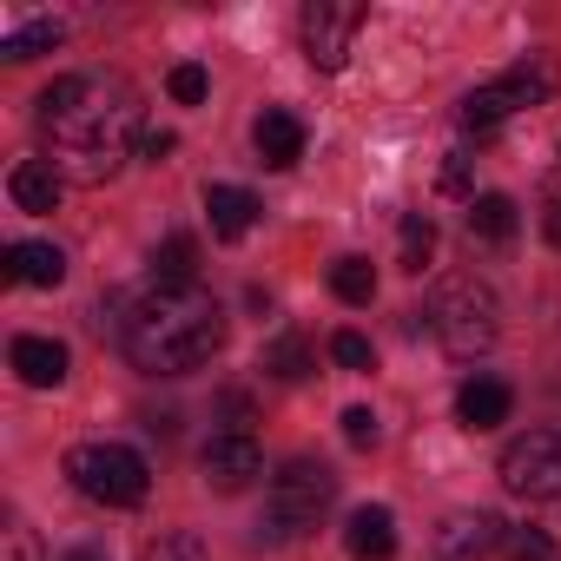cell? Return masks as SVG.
Segmentation results:
<instances>
[{"instance_id":"cell-7","label":"cell","mask_w":561,"mask_h":561,"mask_svg":"<svg viewBox=\"0 0 561 561\" xmlns=\"http://www.w3.org/2000/svg\"><path fill=\"white\" fill-rule=\"evenodd\" d=\"M364 21H370L364 0H311L305 8V54H311V67L337 73L351 60V47H357Z\"/></svg>"},{"instance_id":"cell-27","label":"cell","mask_w":561,"mask_h":561,"mask_svg":"<svg viewBox=\"0 0 561 561\" xmlns=\"http://www.w3.org/2000/svg\"><path fill=\"white\" fill-rule=\"evenodd\" d=\"M165 93H172L179 106H198V100L211 93V80H205V67H198V60H179V67L165 73Z\"/></svg>"},{"instance_id":"cell-32","label":"cell","mask_w":561,"mask_h":561,"mask_svg":"<svg viewBox=\"0 0 561 561\" xmlns=\"http://www.w3.org/2000/svg\"><path fill=\"white\" fill-rule=\"evenodd\" d=\"M172 146H179L172 133H146V139H139V159H152V165H159V159H165Z\"/></svg>"},{"instance_id":"cell-9","label":"cell","mask_w":561,"mask_h":561,"mask_svg":"<svg viewBox=\"0 0 561 561\" xmlns=\"http://www.w3.org/2000/svg\"><path fill=\"white\" fill-rule=\"evenodd\" d=\"M502 541H508V528H502L489 508H456V515L436 528V561H489Z\"/></svg>"},{"instance_id":"cell-24","label":"cell","mask_w":561,"mask_h":561,"mask_svg":"<svg viewBox=\"0 0 561 561\" xmlns=\"http://www.w3.org/2000/svg\"><path fill=\"white\" fill-rule=\"evenodd\" d=\"M436 257V218L430 211H410L403 218V271H423Z\"/></svg>"},{"instance_id":"cell-22","label":"cell","mask_w":561,"mask_h":561,"mask_svg":"<svg viewBox=\"0 0 561 561\" xmlns=\"http://www.w3.org/2000/svg\"><path fill=\"white\" fill-rule=\"evenodd\" d=\"M331 291H337L344 305H370V298H377V264H370V257H337V264H331Z\"/></svg>"},{"instance_id":"cell-26","label":"cell","mask_w":561,"mask_h":561,"mask_svg":"<svg viewBox=\"0 0 561 561\" xmlns=\"http://www.w3.org/2000/svg\"><path fill=\"white\" fill-rule=\"evenodd\" d=\"M508 561H561V548H554V535L548 528H508Z\"/></svg>"},{"instance_id":"cell-20","label":"cell","mask_w":561,"mask_h":561,"mask_svg":"<svg viewBox=\"0 0 561 561\" xmlns=\"http://www.w3.org/2000/svg\"><path fill=\"white\" fill-rule=\"evenodd\" d=\"M508 113H522V106H515V93H508L502 80H489V87H476V93L462 100V126H469V133H495Z\"/></svg>"},{"instance_id":"cell-1","label":"cell","mask_w":561,"mask_h":561,"mask_svg":"<svg viewBox=\"0 0 561 561\" xmlns=\"http://www.w3.org/2000/svg\"><path fill=\"white\" fill-rule=\"evenodd\" d=\"M34 106H41V133L54 139V165L80 185H106L146 139L139 87L126 73H67Z\"/></svg>"},{"instance_id":"cell-30","label":"cell","mask_w":561,"mask_h":561,"mask_svg":"<svg viewBox=\"0 0 561 561\" xmlns=\"http://www.w3.org/2000/svg\"><path fill=\"white\" fill-rule=\"evenodd\" d=\"M377 436H383V430H377V410L351 403V410H344V443H351V449H377Z\"/></svg>"},{"instance_id":"cell-6","label":"cell","mask_w":561,"mask_h":561,"mask_svg":"<svg viewBox=\"0 0 561 561\" xmlns=\"http://www.w3.org/2000/svg\"><path fill=\"white\" fill-rule=\"evenodd\" d=\"M495 476H502V489L522 495V502H548V495H561V436H554V430H528V436H515V443L502 449Z\"/></svg>"},{"instance_id":"cell-8","label":"cell","mask_w":561,"mask_h":561,"mask_svg":"<svg viewBox=\"0 0 561 561\" xmlns=\"http://www.w3.org/2000/svg\"><path fill=\"white\" fill-rule=\"evenodd\" d=\"M198 469H205V489L238 495V489H251V482L264 476V456H257V443H251L244 430H225V436H211V443H205Z\"/></svg>"},{"instance_id":"cell-17","label":"cell","mask_w":561,"mask_h":561,"mask_svg":"<svg viewBox=\"0 0 561 561\" xmlns=\"http://www.w3.org/2000/svg\"><path fill=\"white\" fill-rule=\"evenodd\" d=\"M502 87L515 93V106H541V100H554V87H561V60H554V54H528V60H515V67L502 73Z\"/></svg>"},{"instance_id":"cell-29","label":"cell","mask_w":561,"mask_h":561,"mask_svg":"<svg viewBox=\"0 0 561 561\" xmlns=\"http://www.w3.org/2000/svg\"><path fill=\"white\" fill-rule=\"evenodd\" d=\"M331 357H337L344 370H370V364H377V351H370L364 331H337V337H331Z\"/></svg>"},{"instance_id":"cell-5","label":"cell","mask_w":561,"mask_h":561,"mask_svg":"<svg viewBox=\"0 0 561 561\" xmlns=\"http://www.w3.org/2000/svg\"><path fill=\"white\" fill-rule=\"evenodd\" d=\"M331 495H337V476H331L324 462H311V456L285 462V469L271 476L264 535H271V541H298V535H311V528H318V515L331 508Z\"/></svg>"},{"instance_id":"cell-19","label":"cell","mask_w":561,"mask_h":561,"mask_svg":"<svg viewBox=\"0 0 561 561\" xmlns=\"http://www.w3.org/2000/svg\"><path fill=\"white\" fill-rule=\"evenodd\" d=\"M469 238H482V244H508V238H515V198H502V192L469 198Z\"/></svg>"},{"instance_id":"cell-10","label":"cell","mask_w":561,"mask_h":561,"mask_svg":"<svg viewBox=\"0 0 561 561\" xmlns=\"http://www.w3.org/2000/svg\"><path fill=\"white\" fill-rule=\"evenodd\" d=\"M251 139H257V159H264L271 172H291V165L305 159V119L285 113V106H264L257 126H251Z\"/></svg>"},{"instance_id":"cell-31","label":"cell","mask_w":561,"mask_h":561,"mask_svg":"<svg viewBox=\"0 0 561 561\" xmlns=\"http://www.w3.org/2000/svg\"><path fill=\"white\" fill-rule=\"evenodd\" d=\"M0 541H8V561H41V548H34V528H27V522H8V528H0Z\"/></svg>"},{"instance_id":"cell-15","label":"cell","mask_w":561,"mask_h":561,"mask_svg":"<svg viewBox=\"0 0 561 561\" xmlns=\"http://www.w3.org/2000/svg\"><path fill=\"white\" fill-rule=\"evenodd\" d=\"M344 548L357 554V561H390L397 554V515L390 508H357L351 522H344Z\"/></svg>"},{"instance_id":"cell-11","label":"cell","mask_w":561,"mask_h":561,"mask_svg":"<svg viewBox=\"0 0 561 561\" xmlns=\"http://www.w3.org/2000/svg\"><path fill=\"white\" fill-rule=\"evenodd\" d=\"M67 277V251L47 244V238H21L8 244V285H34V291H54Z\"/></svg>"},{"instance_id":"cell-4","label":"cell","mask_w":561,"mask_h":561,"mask_svg":"<svg viewBox=\"0 0 561 561\" xmlns=\"http://www.w3.org/2000/svg\"><path fill=\"white\" fill-rule=\"evenodd\" d=\"M67 476H73V489H80L87 502H100V508H139L146 489H152L146 456L126 449V443H80V449L67 456Z\"/></svg>"},{"instance_id":"cell-12","label":"cell","mask_w":561,"mask_h":561,"mask_svg":"<svg viewBox=\"0 0 561 561\" xmlns=\"http://www.w3.org/2000/svg\"><path fill=\"white\" fill-rule=\"evenodd\" d=\"M508 410H515V390H508L502 377H469V383L456 390L462 430H495V423H508Z\"/></svg>"},{"instance_id":"cell-34","label":"cell","mask_w":561,"mask_h":561,"mask_svg":"<svg viewBox=\"0 0 561 561\" xmlns=\"http://www.w3.org/2000/svg\"><path fill=\"white\" fill-rule=\"evenodd\" d=\"M60 561H100V554H93V548H73V554H60Z\"/></svg>"},{"instance_id":"cell-28","label":"cell","mask_w":561,"mask_h":561,"mask_svg":"<svg viewBox=\"0 0 561 561\" xmlns=\"http://www.w3.org/2000/svg\"><path fill=\"white\" fill-rule=\"evenodd\" d=\"M436 185H443L449 198H476V159H469V152H449L443 172H436Z\"/></svg>"},{"instance_id":"cell-3","label":"cell","mask_w":561,"mask_h":561,"mask_svg":"<svg viewBox=\"0 0 561 561\" xmlns=\"http://www.w3.org/2000/svg\"><path fill=\"white\" fill-rule=\"evenodd\" d=\"M430 331L449 357H482L502 337V305L482 277H443L430 298Z\"/></svg>"},{"instance_id":"cell-25","label":"cell","mask_w":561,"mask_h":561,"mask_svg":"<svg viewBox=\"0 0 561 561\" xmlns=\"http://www.w3.org/2000/svg\"><path fill=\"white\" fill-rule=\"evenodd\" d=\"M139 561H211V554H205V541H198L192 528H165V535H152V541H146V554H139Z\"/></svg>"},{"instance_id":"cell-23","label":"cell","mask_w":561,"mask_h":561,"mask_svg":"<svg viewBox=\"0 0 561 561\" xmlns=\"http://www.w3.org/2000/svg\"><path fill=\"white\" fill-rule=\"evenodd\" d=\"M264 370H271L277 383H305V377H311V344H305L298 331H285V337L264 351Z\"/></svg>"},{"instance_id":"cell-21","label":"cell","mask_w":561,"mask_h":561,"mask_svg":"<svg viewBox=\"0 0 561 561\" xmlns=\"http://www.w3.org/2000/svg\"><path fill=\"white\" fill-rule=\"evenodd\" d=\"M60 41H67V27H60V21H27V27H14L8 41H0V60H14V67H21V60L54 54Z\"/></svg>"},{"instance_id":"cell-2","label":"cell","mask_w":561,"mask_h":561,"mask_svg":"<svg viewBox=\"0 0 561 561\" xmlns=\"http://www.w3.org/2000/svg\"><path fill=\"white\" fill-rule=\"evenodd\" d=\"M119 344L146 377H185L198 364L218 357L225 344V311L205 291H152L139 305H126L119 318Z\"/></svg>"},{"instance_id":"cell-33","label":"cell","mask_w":561,"mask_h":561,"mask_svg":"<svg viewBox=\"0 0 561 561\" xmlns=\"http://www.w3.org/2000/svg\"><path fill=\"white\" fill-rule=\"evenodd\" d=\"M548 244H554V251H561V205H554V211H548Z\"/></svg>"},{"instance_id":"cell-14","label":"cell","mask_w":561,"mask_h":561,"mask_svg":"<svg viewBox=\"0 0 561 561\" xmlns=\"http://www.w3.org/2000/svg\"><path fill=\"white\" fill-rule=\"evenodd\" d=\"M14 377L27 390H60L67 383V344H54V337H14Z\"/></svg>"},{"instance_id":"cell-16","label":"cell","mask_w":561,"mask_h":561,"mask_svg":"<svg viewBox=\"0 0 561 561\" xmlns=\"http://www.w3.org/2000/svg\"><path fill=\"white\" fill-rule=\"evenodd\" d=\"M152 291H198V244H192V231H172L152 251Z\"/></svg>"},{"instance_id":"cell-13","label":"cell","mask_w":561,"mask_h":561,"mask_svg":"<svg viewBox=\"0 0 561 561\" xmlns=\"http://www.w3.org/2000/svg\"><path fill=\"white\" fill-rule=\"evenodd\" d=\"M8 192H14L21 211H54L60 192H67V172H60L54 159H21V165L8 172Z\"/></svg>"},{"instance_id":"cell-18","label":"cell","mask_w":561,"mask_h":561,"mask_svg":"<svg viewBox=\"0 0 561 561\" xmlns=\"http://www.w3.org/2000/svg\"><path fill=\"white\" fill-rule=\"evenodd\" d=\"M205 211H211V231L218 238H244L257 225V198L244 185H205Z\"/></svg>"}]
</instances>
